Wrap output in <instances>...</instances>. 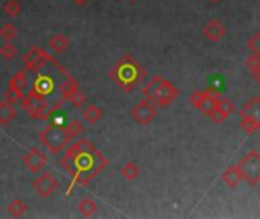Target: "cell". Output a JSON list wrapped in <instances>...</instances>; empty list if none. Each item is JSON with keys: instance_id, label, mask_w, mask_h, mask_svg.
Returning a JSON list of instances; mask_svg holds the SVG:
<instances>
[{"instance_id": "cell-1", "label": "cell", "mask_w": 260, "mask_h": 219, "mask_svg": "<svg viewBox=\"0 0 260 219\" xmlns=\"http://www.w3.org/2000/svg\"><path fill=\"white\" fill-rule=\"evenodd\" d=\"M59 166L72 177L67 191L69 195L76 184L81 187L88 186L90 181L108 166V160L91 140L81 139L66 148V154L61 157Z\"/></svg>"}, {"instance_id": "cell-2", "label": "cell", "mask_w": 260, "mask_h": 219, "mask_svg": "<svg viewBox=\"0 0 260 219\" xmlns=\"http://www.w3.org/2000/svg\"><path fill=\"white\" fill-rule=\"evenodd\" d=\"M108 76L122 91L131 93L146 78V70L133 55L126 53L113 66V69L108 72Z\"/></svg>"}, {"instance_id": "cell-3", "label": "cell", "mask_w": 260, "mask_h": 219, "mask_svg": "<svg viewBox=\"0 0 260 219\" xmlns=\"http://www.w3.org/2000/svg\"><path fill=\"white\" fill-rule=\"evenodd\" d=\"M142 95L145 99L160 108L171 105L180 96V90L169 79L163 78L161 75H155L142 87Z\"/></svg>"}, {"instance_id": "cell-4", "label": "cell", "mask_w": 260, "mask_h": 219, "mask_svg": "<svg viewBox=\"0 0 260 219\" xmlns=\"http://www.w3.org/2000/svg\"><path fill=\"white\" fill-rule=\"evenodd\" d=\"M40 143L47 148L50 154H59L67 148V145L73 140L72 134L67 130V125H59L56 122H49L43 131L38 134Z\"/></svg>"}, {"instance_id": "cell-5", "label": "cell", "mask_w": 260, "mask_h": 219, "mask_svg": "<svg viewBox=\"0 0 260 219\" xmlns=\"http://www.w3.org/2000/svg\"><path fill=\"white\" fill-rule=\"evenodd\" d=\"M20 107L29 117L37 120H49V117L58 110V107L49 104L44 98L30 90L20 99Z\"/></svg>"}, {"instance_id": "cell-6", "label": "cell", "mask_w": 260, "mask_h": 219, "mask_svg": "<svg viewBox=\"0 0 260 219\" xmlns=\"http://www.w3.org/2000/svg\"><path fill=\"white\" fill-rule=\"evenodd\" d=\"M66 76V75H64ZM62 76V78H64ZM62 79L56 81L55 75L52 73H38L37 78L34 79V84L30 87V91L37 93L38 96L44 98L49 104L52 101H55V105L61 107L62 101H61V96H59V84H61Z\"/></svg>"}, {"instance_id": "cell-7", "label": "cell", "mask_w": 260, "mask_h": 219, "mask_svg": "<svg viewBox=\"0 0 260 219\" xmlns=\"http://www.w3.org/2000/svg\"><path fill=\"white\" fill-rule=\"evenodd\" d=\"M242 178L250 186H257L260 183V154L256 149H250L238 163Z\"/></svg>"}, {"instance_id": "cell-8", "label": "cell", "mask_w": 260, "mask_h": 219, "mask_svg": "<svg viewBox=\"0 0 260 219\" xmlns=\"http://www.w3.org/2000/svg\"><path fill=\"white\" fill-rule=\"evenodd\" d=\"M52 61H55V58L49 52H46L44 49L37 47V46H32L27 50V53L23 56V62H24L26 70L34 72V73H38L41 69L46 67V64H49Z\"/></svg>"}, {"instance_id": "cell-9", "label": "cell", "mask_w": 260, "mask_h": 219, "mask_svg": "<svg viewBox=\"0 0 260 219\" xmlns=\"http://www.w3.org/2000/svg\"><path fill=\"white\" fill-rule=\"evenodd\" d=\"M157 107L152 104V102H149L148 99H143V101H140L136 107H133L131 108V117L137 122V123H140V125H148V123H151L155 117H157Z\"/></svg>"}, {"instance_id": "cell-10", "label": "cell", "mask_w": 260, "mask_h": 219, "mask_svg": "<svg viewBox=\"0 0 260 219\" xmlns=\"http://www.w3.org/2000/svg\"><path fill=\"white\" fill-rule=\"evenodd\" d=\"M32 187L41 198H47L59 187V181L50 172H43L32 181Z\"/></svg>"}, {"instance_id": "cell-11", "label": "cell", "mask_w": 260, "mask_h": 219, "mask_svg": "<svg viewBox=\"0 0 260 219\" xmlns=\"http://www.w3.org/2000/svg\"><path fill=\"white\" fill-rule=\"evenodd\" d=\"M46 163H47V157L40 148H30L23 157V166L32 174L41 172Z\"/></svg>"}, {"instance_id": "cell-12", "label": "cell", "mask_w": 260, "mask_h": 219, "mask_svg": "<svg viewBox=\"0 0 260 219\" xmlns=\"http://www.w3.org/2000/svg\"><path fill=\"white\" fill-rule=\"evenodd\" d=\"M201 34H203L209 41H212V43H218V41H221V40L225 37L227 29H225V26L222 24V21H219V20L213 18V20L207 21V23L203 26Z\"/></svg>"}, {"instance_id": "cell-13", "label": "cell", "mask_w": 260, "mask_h": 219, "mask_svg": "<svg viewBox=\"0 0 260 219\" xmlns=\"http://www.w3.org/2000/svg\"><path fill=\"white\" fill-rule=\"evenodd\" d=\"M235 104L230 101V99H224V98H219L218 102H216V107L213 110V113L209 116L215 123H221L224 122L225 119H229V116L235 111Z\"/></svg>"}, {"instance_id": "cell-14", "label": "cell", "mask_w": 260, "mask_h": 219, "mask_svg": "<svg viewBox=\"0 0 260 219\" xmlns=\"http://www.w3.org/2000/svg\"><path fill=\"white\" fill-rule=\"evenodd\" d=\"M221 180L229 186V187H236L239 186L244 178H242V174H241V169L238 165H232L229 166L227 169H224L222 175H221Z\"/></svg>"}, {"instance_id": "cell-15", "label": "cell", "mask_w": 260, "mask_h": 219, "mask_svg": "<svg viewBox=\"0 0 260 219\" xmlns=\"http://www.w3.org/2000/svg\"><path fill=\"white\" fill-rule=\"evenodd\" d=\"M78 88H79V82H78L70 73H67V75L62 78L61 84H59V96H61V101H62V102H67L69 96H70L72 93H75Z\"/></svg>"}, {"instance_id": "cell-16", "label": "cell", "mask_w": 260, "mask_h": 219, "mask_svg": "<svg viewBox=\"0 0 260 219\" xmlns=\"http://www.w3.org/2000/svg\"><path fill=\"white\" fill-rule=\"evenodd\" d=\"M241 117H250L260 122V98L259 96H253L239 111Z\"/></svg>"}, {"instance_id": "cell-17", "label": "cell", "mask_w": 260, "mask_h": 219, "mask_svg": "<svg viewBox=\"0 0 260 219\" xmlns=\"http://www.w3.org/2000/svg\"><path fill=\"white\" fill-rule=\"evenodd\" d=\"M49 47L53 53H64L70 47V38L62 34H55L49 38Z\"/></svg>"}, {"instance_id": "cell-18", "label": "cell", "mask_w": 260, "mask_h": 219, "mask_svg": "<svg viewBox=\"0 0 260 219\" xmlns=\"http://www.w3.org/2000/svg\"><path fill=\"white\" fill-rule=\"evenodd\" d=\"M81 116H82V119H84L87 123H91V125H93V123H96V122H99V120L102 119L104 111H102L101 107H98V105H94V104H90V105H87L85 108H82Z\"/></svg>"}, {"instance_id": "cell-19", "label": "cell", "mask_w": 260, "mask_h": 219, "mask_svg": "<svg viewBox=\"0 0 260 219\" xmlns=\"http://www.w3.org/2000/svg\"><path fill=\"white\" fill-rule=\"evenodd\" d=\"M17 117V110L15 105H11L5 101H0V123L8 125Z\"/></svg>"}, {"instance_id": "cell-20", "label": "cell", "mask_w": 260, "mask_h": 219, "mask_svg": "<svg viewBox=\"0 0 260 219\" xmlns=\"http://www.w3.org/2000/svg\"><path fill=\"white\" fill-rule=\"evenodd\" d=\"M27 85H29V79H27V72L26 70H18L9 79V87L17 88L20 91H24L27 88Z\"/></svg>"}, {"instance_id": "cell-21", "label": "cell", "mask_w": 260, "mask_h": 219, "mask_svg": "<svg viewBox=\"0 0 260 219\" xmlns=\"http://www.w3.org/2000/svg\"><path fill=\"white\" fill-rule=\"evenodd\" d=\"M78 212L85 216V218H90L93 216L96 212H98V204L91 200V198H82L81 203L78 204Z\"/></svg>"}, {"instance_id": "cell-22", "label": "cell", "mask_w": 260, "mask_h": 219, "mask_svg": "<svg viewBox=\"0 0 260 219\" xmlns=\"http://www.w3.org/2000/svg\"><path fill=\"white\" fill-rule=\"evenodd\" d=\"M140 174V169L139 166L134 163V162H128L125 163L122 168H120V175L126 180V181H134Z\"/></svg>"}, {"instance_id": "cell-23", "label": "cell", "mask_w": 260, "mask_h": 219, "mask_svg": "<svg viewBox=\"0 0 260 219\" xmlns=\"http://www.w3.org/2000/svg\"><path fill=\"white\" fill-rule=\"evenodd\" d=\"M26 212H27V206H26L23 201H20V200H14V201L8 206V213H9L11 216H14V218H20V216H23Z\"/></svg>"}, {"instance_id": "cell-24", "label": "cell", "mask_w": 260, "mask_h": 219, "mask_svg": "<svg viewBox=\"0 0 260 219\" xmlns=\"http://www.w3.org/2000/svg\"><path fill=\"white\" fill-rule=\"evenodd\" d=\"M247 67L250 69V72L253 73V78L254 81L260 85V56H256V55H251L247 58Z\"/></svg>"}, {"instance_id": "cell-25", "label": "cell", "mask_w": 260, "mask_h": 219, "mask_svg": "<svg viewBox=\"0 0 260 219\" xmlns=\"http://www.w3.org/2000/svg\"><path fill=\"white\" fill-rule=\"evenodd\" d=\"M17 35H18V30H17L15 24H12V23H5L0 27V37H2V40L5 43L6 41H12L14 38H17Z\"/></svg>"}, {"instance_id": "cell-26", "label": "cell", "mask_w": 260, "mask_h": 219, "mask_svg": "<svg viewBox=\"0 0 260 219\" xmlns=\"http://www.w3.org/2000/svg\"><path fill=\"white\" fill-rule=\"evenodd\" d=\"M241 128L244 130V133H247L248 136L257 133L260 130V122L254 120V119H250V117H241Z\"/></svg>"}, {"instance_id": "cell-27", "label": "cell", "mask_w": 260, "mask_h": 219, "mask_svg": "<svg viewBox=\"0 0 260 219\" xmlns=\"http://www.w3.org/2000/svg\"><path fill=\"white\" fill-rule=\"evenodd\" d=\"M3 12H5L8 17L14 18V17H17V15H20V12H21V5H20L17 0H6L5 5H3Z\"/></svg>"}, {"instance_id": "cell-28", "label": "cell", "mask_w": 260, "mask_h": 219, "mask_svg": "<svg viewBox=\"0 0 260 219\" xmlns=\"http://www.w3.org/2000/svg\"><path fill=\"white\" fill-rule=\"evenodd\" d=\"M21 98H23V91H20L17 88H12V87H8V90L3 93V101L11 104V105L18 104Z\"/></svg>"}, {"instance_id": "cell-29", "label": "cell", "mask_w": 260, "mask_h": 219, "mask_svg": "<svg viewBox=\"0 0 260 219\" xmlns=\"http://www.w3.org/2000/svg\"><path fill=\"white\" fill-rule=\"evenodd\" d=\"M17 52H18L17 46H14L11 41H6V43L0 47V56H2L3 59H6V61H11L12 58H15V56H17Z\"/></svg>"}, {"instance_id": "cell-30", "label": "cell", "mask_w": 260, "mask_h": 219, "mask_svg": "<svg viewBox=\"0 0 260 219\" xmlns=\"http://www.w3.org/2000/svg\"><path fill=\"white\" fill-rule=\"evenodd\" d=\"M85 101H87V98H85V95L81 91V88H78L75 93H72V95L69 96V99H67V102H70L75 108H82L84 104H85Z\"/></svg>"}, {"instance_id": "cell-31", "label": "cell", "mask_w": 260, "mask_h": 219, "mask_svg": "<svg viewBox=\"0 0 260 219\" xmlns=\"http://www.w3.org/2000/svg\"><path fill=\"white\" fill-rule=\"evenodd\" d=\"M247 46H248V49L251 50L253 55L260 56V30H257L256 34H253V35L250 37Z\"/></svg>"}, {"instance_id": "cell-32", "label": "cell", "mask_w": 260, "mask_h": 219, "mask_svg": "<svg viewBox=\"0 0 260 219\" xmlns=\"http://www.w3.org/2000/svg\"><path fill=\"white\" fill-rule=\"evenodd\" d=\"M67 130H69V133L72 134L73 139L78 137V136H81V134L84 133V127H82V123H81L78 119L70 120V122L67 123Z\"/></svg>"}, {"instance_id": "cell-33", "label": "cell", "mask_w": 260, "mask_h": 219, "mask_svg": "<svg viewBox=\"0 0 260 219\" xmlns=\"http://www.w3.org/2000/svg\"><path fill=\"white\" fill-rule=\"evenodd\" d=\"M206 98V90H198V91H193L190 96H189V104L193 105L195 108H198V105L203 102V99Z\"/></svg>"}, {"instance_id": "cell-34", "label": "cell", "mask_w": 260, "mask_h": 219, "mask_svg": "<svg viewBox=\"0 0 260 219\" xmlns=\"http://www.w3.org/2000/svg\"><path fill=\"white\" fill-rule=\"evenodd\" d=\"M72 2H73L75 5H78V6H84V5H87L90 0H72Z\"/></svg>"}, {"instance_id": "cell-35", "label": "cell", "mask_w": 260, "mask_h": 219, "mask_svg": "<svg viewBox=\"0 0 260 219\" xmlns=\"http://www.w3.org/2000/svg\"><path fill=\"white\" fill-rule=\"evenodd\" d=\"M128 2H131V3H136V2H139V0H128Z\"/></svg>"}, {"instance_id": "cell-36", "label": "cell", "mask_w": 260, "mask_h": 219, "mask_svg": "<svg viewBox=\"0 0 260 219\" xmlns=\"http://www.w3.org/2000/svg\"><path fill=\"white\" fill-rule=\"evenodd\" d=\"M210 2H213V3H218V2H221V0H210Z\"/></svg>"}]
</instances>
